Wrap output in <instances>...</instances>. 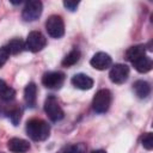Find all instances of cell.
I'll return each mask as SVG.
<instances>
[{"label":"cell","instance_id":"1","mask_svg":"<svg viewBox=\"0 0 153 153\" xmlns=\"http://www.w3.org/2000/svg\"><path fill=\"white\" fill-rule=\"evenodd\" d=\"M26 134L33 141H44L50 134V127L41 118H31L26 122Z\"/></svg>","mask_w":153,"mask_h":153},{"label":"cell","instance_id":"2","mask_svg":"<svg viewBox=\"0 0 153 153\" xmlns=\"http://www.w3.org/2000/svg\"><path fill=\"white\" fill-rule=\"evenodd\" d=\"M111 92L106 88L99 90L92 100V109L97 114H104L109 110L110 104H111Z\"/></svg>","mask_w":153,"mask_h":153},{"label":"cell","instance_id":"3","mask_svg":"<svg viewBox=\"0 0 153 153\" xmlns=\"http://www.w3.org/2000/svg\"><path fill=\"white\" fill-rule=\"evenodd\" d=\"M45 30L48 35L53 38H60L65 33V23L62 17L57 14L50 16L45 22Z\"/></svg>","mask_w":153,"mask_h":153},{"label":"cell","instance_id":"4","mask_svg":"<svg viewBox=\"0 0 153 153\" xmlns=\"http://www.w3.org/2000/svg\"><path fill=\"white\" fill-rule=\"evenodd\" d=\"M44 111L47 114V116L49 117L50 121L53 122H57L61 121L65 116L62 108L60 106L57 99L54 96H48L45 102H44Z\"/></svg>","mask_w":153,"mask_h":153},{"label":"cell","instance_id":"5","mask_svg":"<svg viewBox=\"0 0 153 153\" xmlns=\"http://www.w3.org/2000/svg\"><path fill=\"white\" fill-rule=\"evenodd\" d=\"M47 44V38L39 31H31L25 41V49L32 53L41 51Z\"/></svg>","mask_w":153,"mask_h":153},{"label":"cell","instance_id":"6","mask_svg":"<svg viewBox=\"0 0 153 153\" xmlns=\"http://www.w3.org/2000/svg\"><path fill=\"white\" fill-rule=\"evenodd\" d=\"M42 10H43V5L41 1H37V0L29 1L25 4L23 8L22 18L25 22H35L42 14Z\"/></svg>","mask_w":153,"mask_h":153},{"label":"cell","instance_id":"7","mask_svg":"<svg viewBox=\"0 0 153 153\" xmlns=\"http://www.w3.org/2000/svg\"><path fill=\"white\" fill-rule=\"evenodd\" d=\"M129 76V67L123 63H116L111 67L109 72V78L114 84H123Z\"/></svg>","mask_w":153,"mask_h":153},{"label":"cell","instance_id":"8","mask_svg":"<svg viewBox=\"0 0 153 153\" xmlns=\"http://www.w3.org/2000/svg\"><path fill=\"white\" fill-rule=\"evenodd\" d=\"M65 74L62 72H48L42 76V84L50 90H57L63 85Z\"/></svg>","mask_w":153,"mask_h":153},{"label":"cell","instance_id":"9","mask_svg":"<svg viewBox=\"0 0 153 153\" xmlns=\"http://www.w3.org/2000/svg\"><path fill=\"white\" fill-rule=\"evenodd\" d=\"M90 63L93 68H96L98 71H104L112 65V60L109 54H106L104 51H99L92 56Z\"/></svg>","mask_w":153,"mask_h":153},{"label":"cell","instance_id":"10","mask_svg":"<svg viewBox=\"0 0 153 153\" xmlns=\"http://www.w3.org/2000/svg\"><path fill=\"white\" fill-rule=\"evenodd\" d=\"M7 148L12 153H26L30 149V143L24 139L12 137L7 142Z\"/></svg>","mask_w":153,"mask_h":153},{"label":"cell","instance_id":"11","mask_svg":"<svg viewBox=\"0 0 153 153\" xmlns=\"http://www.w3.org/2000/svg\"><path fill=\"white\" fill-rule=\"evenodd\" d=\"M72 84L74 87L79 88V90H90L92 88L93 86V79L84 73H79V74H75L73 78H72Z\"/></svg>","mask_w":153,"mask_h":153},{"label":"cell","instance_id":"12","mask_svg":"<svg viewBox=\"0 0 153 153\" xmlns=\"http://www.w3.org/2000/svg\"><path fill=\"white\" fill-rule=\"evenodd\" d=\"M133 90H134V93L140 99L147 98L149 96V93H151V86L145 80H137V81H135L134 85H133Z\"/></svg>","mask_w":153,"mask_h":153},{"label":"cell","instance_id":"13","mask_svg":"<svg viewBox=\"0 0 153 153\" xmlns=\"http://www.w3.org/2000/svg\"><path fill=\"white\" fill-rule=\"evenodd\" d=\"M37 87L33 82H30L26 85L25 90H24V99L27 106L30 108H35L36 105V99H37Z\"/></svg>","mask_w":153,"mask_h":153},{"label":"cell","instance_id":"14","mask_svg":"<svg viewBox=\"0 0 153 153\" xmlns=\"http://www.w3.org/2000/svg\"><path fill=\"white\" fill-rule=\"evenodd\" d=\"M131 63H133V66L135 67V69L139 73H147V72H149L152 69V60L147 55H143V56L136 59Z\"/></svg>","mask_w":153,"mask_h":153},{"label":"cell","instance_id":"15","mask_svg":"<svg viewBox=\"0 0 153 153\" xmlns=\"http://www.w3.org/2000/svg\"><path fill=\"white\" fill-rule=\"evenodd\" d=\"M143 55H146V47H145L143 44L133 45V47H130V48L126 51V57H127V60L130 61V62L135 61L136 59H139V57H141V56H143Z\"/></svg>","mask_w":153,"mask_h":153},{"label":"cell","instance_id":"16","mask_svg":"<svg viewBox=\"0 0 153 153\" xmlns=\"http://www.w3.org/2000/svg\"><path fill=\"white\" fill-rule=\"evenodd\" d=\"M5 48H6V50L8 51L10 55H17V54L22 53L25 49V43L19 38H14V39H11L5 45Z\"/></svg>","mask_w":153,"mask_h":153},{"label":"cell","instance_id":"17","mask_svg":"<svg viewBox=\"0 0 153 153\" xmlns=\"http://www.w3.org/2000/svg\"><path fill=\"white\" fill-rule=\"evenodd\" d=\"M14 96H16V91L7 86V84L0 79V98L5 102H10L12 99H14Z\"/></svg>","mask_w":153,"mask_h":153},{"label":"cell","instance_id":"18","mask_svg":"<svg viewBox=\"0 0 153 153\" xmlns=\"http://www.w3.org/2000/svg\"><path fill=\"white\" fill-rule=\"evenodd\" d=\"M80 59V51L78 49H73L71 50L62 60V66L65 67H71L73 65H75Z\"/></svg>","mask_w":153,"mask_h":153},{"label":"cell","instance_id":"19","mask_svg":"<svg viewBox=\"0 0 153 153\" xmlns=\"http://www.w3.org/2000/svg\"><path fill=\"white\" fill-rule=\"evenodd\" d=\"M84 152H85V146L82 143H74L66 146L59 153H84Z\"/></svg>","mask_w":153,"mask_h":153},{"label":"cell","instance_id":"20","mask_svg":"<svg viewBox=\"0 0 153 153\" xmlns=\"http://www.w3.org/2000/svg\"><path fill=\"white\" fill-rule=\"evenodd\" d=\"M20 117H22V110H20L19 108L14 106V108H12V109L10 110V112H8V118L11 120V122H12L14 126H17V124L19 123Z\"/></svg>","mask_w":153,"mask_h":153},{"label":"cell","instance_id":"21","mask_svg":"<svg viewBox=\"0 0 153 153\" xmlns=\"http://www.w3.org/2000/svg\"><path fill=\"white\" fill-rule=\"evenodd\" d=\"M141 142H142V146H143L147 151H151V149L153 148V134H152V133L145 134V136L142 137Z\"/></svg>","mask_w":153,"mask_h":153},{"label":"cell","instance_id":"22","mask_svg":"<svg viewBox=\"0 0 153 153\" xmlns=\"http://www.w3.org/2000/svg\"><path fill=\"white\" fill-rule=\"evenodd\" d=\"M8 57H10V54H8V51L6 50V48H5V47L0 48V68L7 62Z\"/></svg>","mask_w":153,"mask_h":153},{"label":"cell","instance_id":"23","mask_svg":"<svg viewBox=\"0 0 153 153\" xmlns=\"http://www.w3.org/2000/svg\"><path fill=\"white\" fill-rule=\"evenodd\" d=\"M63 6L67 8V10H69V11H75L76 10V7L79 6V1H63Z\"/></svg>","mask_w":153,"mask_h":153},{"label":"cell","instance_id":"24","mask_svg":"<svg viewBox=\"0 0 153 153\" xmlns=\"http://www.w3.org/2000/svg\"><path fill=\"white\" fill-rule=\"evenodd\" d=\"M91 153H106V152L103 151V149H97V151H93V152H91Z\"/></svg>","mask_w":153,"mask_h":153},{"label":"cell","instance_id":"25","mask_svg":"<svg viewBox=\"0 0 153 153\" xmlns=\"http://www.w3.org/2000/svg\"><path fill=\"white\" fill-rule=\"evenodd\" d=\"M0 153H2V152H0Z\"/></svg>","mask_w":153,"mask_h":153}]
</instances>
